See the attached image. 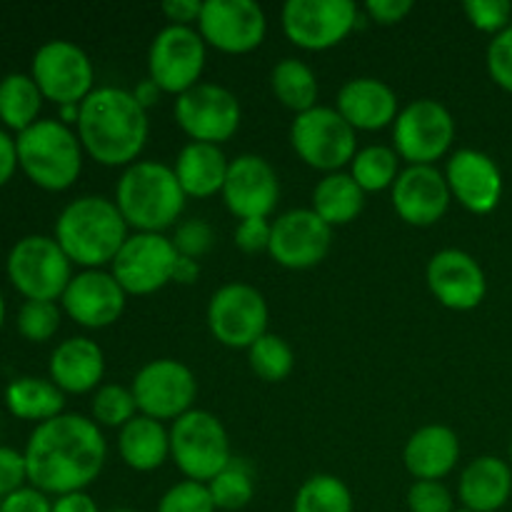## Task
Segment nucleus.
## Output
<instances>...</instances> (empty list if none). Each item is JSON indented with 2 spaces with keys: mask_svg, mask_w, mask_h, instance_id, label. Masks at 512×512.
<instances>
[{
  "mask_svg": "<svg viewBox=\"0 0 512 512\" xmlns=\"http://www.w3.org/2000/svg\"><path fill=\"white\" fill-rule=\"evenodd\" d=\"M28 483L45 495H68L88 488L103 470L108 443L95 420L63 413L35 425L25 443Z\"/></svg>",
  "mask_w": 512,
  "mask_h": 512,
  "instance_id": "1",
  "label": "nucleus"
},
{
  "mask_svg": "<svg viewBox=\"0 0 512 512\" xmlns=\"http://www.w3.org/2000/svg\"><path fill=\"white\" fill-rule=\"evenodd\" d=\"M43 100L33 75L8 73L5 78H0V123L8 130L23 133L40 120L38 115Z\"/></svg>",
  "mask_w": 512,
  "mask_h": 512,
  "instance_id": "32",
  "label": "nucleus"
},
{
  "mask_svg": "<svg viewBox=\"0 0 512 512\" xmlns=\"http://www.w3.org/2000/svg\"><path fill=\"white\" fill-rule=\"evenodd\" d=\"M5 273L25 300L55 303L73 280V263L55 238L25 235L10 248Z\"/></svg>",
  "mask_w": 512,
  "mask_h": 512,
  "instance_id": "6",
  "label": "nucleus"
},
{
  "mask_svg": "<svg viewBox=\"0 0 512 512\" xmlns=\"http://www.w3.org/2000/svg\"><path fill=\"white\" fill-rule=\"evenodd\" d=\"M268 30L263 8L255 0H205L198 33L223 53H248L258 48Z\"/></svg>",
  "mask_w": 512,
  "mask_h": 512,
  "instance_id": "18",
  "label": "nucleus"
},
{
  "mask_svg": "<svg viewBox=\"0 0 512 512\" xmlns=\"http://www.w3.org/2000/svg\"><path fill=\"white\" fill-rule=\"evenodd\" d=\"M30 75L45 100L55 105H80L93 93V60L73 40L55 38L40 45L30 63Z\"/></svg>",
  "mask_w": 512,
  "mask_h": 512,
  "instance_id": "9",
  "label": "nucleus"
},
{
  "mask_svg": "<svg viewBox=\"0 0 512 512\" xmlns=\"http://www.w3.org/2000/svg\"><path fill=\"white\" fill-rule=\"evenodd\" d=\"M175 120L198 143L220 145L240 125V103L225 85L198 83L178 95Z\"/></svg>",
  "mask_w": 512,
  "mask_h": 512,
  "instance_id": "15",
  "label": "nucleus"
},
{
  "mask_svg": "<svg viewBox=\"0 0 512 512\" xmlns=\"http://www.w3.org/2000/svg\"><path fill=\"white\" fill-rule=\"evenodd\" d=\"M138 403L130 388L123 385H103L93 395V420L105 428H123L125 423L135 418Z\"/></svg>",
  "mask_w": 512,
  "mask_h": 512,
  "instance_id": "38",
  "label": "nucleus"
},
{
  "mask_svg": "<svg viewBox=\"0 0 512 512\" xmlns=\"http://www.w3.org/2000/svg\"><path fill=\"white\" fill-rule=\"evenodd\" d=\"M395 153L410 165H433L455 140V120L440 100L418 98L393 123Z\"/></svg>",
  "mask_w": 512,
  "mask_h": 512,
  "instance_id": "10",
  "label": "nucleus"
},
{
  "mask_svg": "<svg viewBox=\"0 0 512 512\" xmlns=\"http://www.w3.org/2000/svg\"><path fill=\"white\" fill-rule=\"evenodd\" d=\"M3 323H5V298L3 293H0V330H3Z\"/></svg>",
  "mask_w": 512,
  "mask_h": 512,
  "instance_id": "55",
  "label": "nucleus"
},
{
  "mask_svg": "<svg viewBox=\"0 0 512 512\" xmlns=\"http://www.w3.org/2000/svg\"><path fill=\"white\" fill-rule=\"evenodd\" d=\"M445 180L453 198L475 215H488L503 198V173L483 150L460 148L450 155Z\"/></svg>",
  "mask_w": 512,
  "mask_h": 512,
  "instance_id": "20",
  "label": "nucleus"
},
{
  "mask_svg": "<svg viewBox=\"0 0 512 512\" xmlns=\"http://www.w3.org/2000/svg\"><path fill=\"white\" fill-rule=\"evenodd\" d=\"M55 240L70 263L100 270V265L113 263L128 240V223L115 200L103 195H83L60 210L55 220Z\"/></svg>",
  "mask_w": 512,
  "mask_h": 512,
  "instance_id": "3",
  "label": "nucleus"
},
{
  "mask_svg": "<svg viewBox=\"0 0 512 512\" xmlns=\"http://www.w3.org/2000/svg\"><path fill=\"white\" fill-rule=\"evenodd\" d=\"M228 168L230 160L225 158L220 145L198 143V140H190L188 145H183L173 165L180 188L193 198H210L218 190L223 193Z\"/></svg>",
  "mask_w": 512,
  "mask_h": 512,
  "instance_id": "28",
  "label": "nucleus"
},
{
  "mask_svg": "<svg viewBox=\"0 0 512 512\" xmlns=\"http://www.w3.org/2000/svg\"><path fill=\"white\" fill-rule=\"evenodd\" d=\"M148 133V110L138 103L133 90L103 85L80 103L78 138L98 163L133 165Z\"/></svg>",
  "mask_w": 512,
  "mask_h": 512,
  "instance_id": "2",
  "label": "nucleus"
},
{
  "mask_svg": "<svg viewBox=\"0 0 512 512\" xmlns=\"http://www.w3.org/2000/svg\"><path fill=\"white\" fill-rule=\"evenodd\" d=\"M118 453L128 468L138 473H150L160 468L170 455V430L160 420L148 415H135L120 428Z\"/></svg>",
  "mask_w": 512,
  "mask_h": 512,
  "instance_id": "29",
  "label": "nucleus"
},
{
  "mask_svg": "<svg viewBox=\"0 0 512 512\" xmlns=\"http://www.w3.org/2000/svg\"><path fill=\"white\" fill-rule=\"evenodd\" d=\"M210 333L228 348H250L268 333V303L248 283H228L208 303Z\"/></svg>",
  "mask_w": 512,
  "mask_h": 512,
  "instance_id": "13",
  "label": "nucleus"
},
{
  "mask_svg": "<svg viewBox=\"0 0 512 512\" xmlns=\"http://www.w3.org/2000/svg\"><path fill=\"white\" fill-rule=\"evenodd\" d=\"M48 373L63 393H90L103 380L105 355L95 340L83 338V335L68 338L50 353Z\"/></svg>",
  "mask_w": 512,
  "mask_h": 512,
  "instance_id": "25",
  "label": "nucleus"
},
{
  "mask_svg": "<svg viewBox=\"0 0 512 512\" xmlns=\"http://www.w3.org/2000/svg\"><path fill=\"white\" fill-rule=\"evenodd\" d=\"M0 512H53V503L38 488L25 485V488L15 490L13 495L0 500Z\"/></svg>",
  "mask_w": 512,
  "mask_h": 512,
  "instance_id": "47",
  "label": "nucleus"
},
{
  "mask_svg": "<svg viewBox=\"0 0 512 512\" xmlns=\"http://www.w3.org/2000/svg\"><path fill=\"white\" fill-rule=\"evenodd\" d=\"M293 512H353V493L338 475L318 473L300 485Z\"/></svg>",
  "mask_w": 512,
  "mask_h": 512,
  "instance_id": "34",
  "label": "nucleus"
},
{
  "mask_svg": "<svg viewBox=\"0 0 512 512\" xmlns=\"http://www.w3.org/2000/svg\"><path fill=\"white\" fill-rule=\"evenodd\" d=\"M28 483V465L20 450L0 445V500L13 495Z\"/></svg>",
  "mask_w": 512,
  "mask_h": 512,
  "instance_id": "45",
  "label": "nucleus"
},
{
  "mask_svg": "<svg viewBox=\"0 0 512 512\" xmlns=\"http://www.w3.org/2000/svg\"><path fill=\"white\" fill-rule=\"evenodd\" d=\"M398 158L395 148H388V145H365L355 153L353 163V178L355 183L363 190H385L393 188V183L398 180Z\"/></svg>",
  "mask_w": 512,
  "mask_h": 512,
  "instance_id": "35",
  "label": "nucleus"
},
{
  "mask_svg": "<svg viewBox=\"0 0 512 512\" xmlns=\"http://www.w3.org/2000/svg\"><path fill=\"white\" fill-rule=\"evenodd\" d=\"M450 188L445 173L435 165H408L393 183V205L410 225H433L450 205Z\"/></svg>",
  "mask_w": 512,
  "mask_h": 512,
  "instance_id": "23",
  "label": "nucleus"
},
{
  "mask_svg": "<svg viewBox=\"0 0 512 512\" xmlns=\"http://www.w3.org/2000/svg\"><path fill=\"white\" fill-rule=\"evenodd\" d=\"M53 512H100V508L85 490H80V493H68L55 498Z\"/></svg>",
  "mask_w": 512,
  "mask_h": 512,
  "instance_id": "51",
  "label": "nucleus"
},
{
  "mask_svg": "<svg viewBox=\"0 0 512 512\" xmlns=\"http://www.w3.org/2000/svg\"><path fill=\"white\" fill-rule=\"evenodd\" d=\"M425 275H428V285L435 298L450 310L478 308L488 293V280H485L483 268L465 250H438L430 258Z\"/></svg>",
  "mask_w": 512,
  "mask_h": 512,
  "instance_id": "21",
  "label": "nucleus"
},
{
  "mask_svg": "<svg viewBox=\"0 0 512 512\" xmlns=\"http://www.w3.org/2000/svg\"><path fill=\"white\" fill-rule=\"evenodd\" d=\"M18 333L30 343H45L60 328V308L48 300H25L18 310Z\"/></svg>",
  "mask_w": 512,
  "mask_h": 512,
  "instance_id": "39",
  "label": "nucleus"
},
{
  "mask_svg": "<svg viewBox=\"0 0 512 512\" xmlns=\"http://www.w3.org/2000/svg\"><path fill=\"white\" fill-rule=\"evenodd\" d=\"M185 190L170 165L158 160H135L120 175L115 205L125 223L138 233H163L185 210Z\"/></svg>",
  "mask_w": 512,
  "mask_h": 512,
  "instance_id": "4",
  "label": "nucleus"
},
{
  "mask_svg": "<svg viewBox=\"0 0 512 512\" xmlns=\"http://www.w3.org/2000/svg\"><path fill=\"white\" fill-rule=\"evenodd\" d=\"M455 512H470V510H465V508H463V510H455Z\"/></svg>",
  "mask_w": 512,
  "mask_h": 512,
  "instance_id": "58",
  "label": "nucleus"
},
{
  "mask_svg": "<svg viewBox=\"0 0 512 512\" xmlns=\"http://www.w3.org/2000/svg\"><path fill=\"white\" fill-rule=\"evenodd\" d=\"M465 15L483 33H503L512 25V3L508 0H465Z\"/></svg>",
  "mask_w": 512,
  "mask_h": 512,
  "instance_id": "41",
  "label": "nucleus"
},
{
  "mask_svg": "<svg viewBox=\"0 0 512 512\" xmlns=\"http://www.w3.org/2000/svg\"><path fill=\"white\" fill-rule=\"evenodd\" d=\"M198 275H200L198 260L183 258V255H178L173 280H178V283H183V285H190V283H195V280H198Z\"/></svg>",
  "mask_w": 512,
  "mask_h": 512,
  "instance_id": "52",
  "label": "nucleus"
},
{
  "mask_svg": "<svg viewBox=\"0 0 512 512\" xmlns=\"http://www.w3.org/2000/svg\"><path fill=\"white\" fill-rule=\"evenodd\" d=\"M213 498L205 483H195V480H183L175 483L173 488L165 490L160 498L158 510L155 512H215Z\"/></svg>",
  "mask_w": 512,
  "mask_h": 512,
  "instance_id": "40",
  "label": "nucleus"
},
{
  "mask_svg": "<svg viewBox=\"0 0 512 512\" xmlns=\"http://www.w3.org/2000/svg\"><path fill=\"white\" fill-rule=\"evenodd\" d=\"M133 95H135V98H138V103L143 105L145 110H148V105H153L155 100H158V95H160V88H158V85L153 83V80L148 78V80H143V83H140L138 88L133 90Z\"/></svg>",
  "mask_w": 512,
  "mask_h": 512,
  "instance_id": "53",
  "label": "nucleus"
},
{
  "mask_svg": "<svg viewBox=\"0 0 512 512\" xmlns=\"http://www.w3.org/2000/svg\"><path fill=\"white\" fill-rule=\"evenodd\" d=\"M18 145H15V138L8 133V130L0 128V188L10 183V178L18 170Z\"/></svg>",
  "mask_w": 512,
  "mask_h": 512,
  "instance_id": "50",
  "label": "nucleus"
},
{
  "mask_svg": "<svg viewBox=\"0 0 512 512\" xmlns=\"http://www.w3.org/2000/svg\"><path fill=\"white\" fill-rule=\"evenodd\" d=\"M270 85L280 103L288 105L295 113H305L318 105V78L303 60L283 58L280 63H275L273 73H270Z\"/></svg>",
  "mask_w": 512,
  "mask_h": 512,
  "instance_id": "33",
  "label": "nucleus"
},
{
  "mask_svg": "<svg viewBox=\"0 0 512 512\" xmlns=\"http://www.w3.org/2000/svg\"><path fill=\"white\" fill-rule=\"evenodd\" d=\"M510 460H512V440H510Z\"/></svg>",
  "mask_w": 512,
  "mask_h": 512,
  "instance_id": "57",
  "label": "nucleus"
},
{
  "mask_svg": "<svg viewBox=\"0 0 512 512\" xmlns=\"http://www.w3.org/2000/svg\"><path fill=\"white\" fill-rule=\"evenodd\" d=\"M170 455L185 478L205 485L215 475L223 473L233 460L230 458L228 430L220 423L218 415L195 408L173 420Z\"/></svg>",
  "mask_w": 512,
  "mask_h": 512,
  "instance_id": "7",
  "label": "nucleus"
},
{
  "mask_svg": "<svg viewBox=\"0 0 512 512\" xmlns=\"http://www.w3.org/2000/svg\"><path fill=\"white\" fill-rule=\"evenodd\" d=\"M205 0H165L163 13L173 20V25H190L200 20Z\"/></svg>",
  "mask_w": 512,
  "mask_h": 512,
  "instance_id": "49",
  "label": "nucleus"
},
{
  "mask_svg": "<svg viewBox=\"0 0 512 512\" xmlns=\"http://www.w3.org/2000/svg\"><path fill=\"white\" fill-rule=\"evenodd\" d=\"M460 440L448 425H425L405 443V468L415 480H443L458 465Z\"/></svg>",
  "mask_w": 512,
  "mask_h": 512,
  "instance_id": "26",
  "label": "nucleus"
},
{
  "mask_svg": "<svg viewBox=\"0 0 512 512\" xmlns=\"http://www.w3.org/2000/svg\"><path fill=\"white\" fill-rule=\"evenodd\" d=\"M205 40L193 25H165L148 50L150 80L165 93H185L200 83Z\"/></svg>",
  "mask_w": 512,
  "mask_h": 512,
  "instance_id": "12",
  "label": "nucleus"
},
{
  "mask_svg": "<svg viewBox=\"0 0 512 512\" xmlns=\"http://www.w3.org/2000/svg\"><path fill=\"white\" fill-rule=\"evenodd\" d=\"M338 113L355 130H380L398 118V95L385 80L353 78L338 90Z\"/></svg>",
  "mask_w": 512,
  "mask_h": 512,
  "instance_id": "24",
  "label": "nucleus"
},
{
  "mask_svg": "<svg viewBox=\"0 0 512 512\" xmlns=\"http://www.w3.org/2000/svg\"><path fill=\"white\" fill-rule=\"evenodd\" d=\"M18 165L30 183L60 193L78 180L83 170V143L78 133L58 118H40L18 133Z\"/></svg>",
  "mask_w": 512,
  "mask_h": 512,
  "instance_id": "5",
  "label": "nucleus"
},
{
  "mask_svg": "<svg viewBox=\"0 0 512 512\" xmlns=\"http://www.w3.org/2000/svg\"><path fill=\"white\" fill-rule=\"evenodd\" d=\"M210 498H213L218 510H243L255 495V478L253 470L245 460H230L223 473L215 475L208 483Z\"/></svg>",
  "mask_w": 512,
  "mask_h": 512,
  "instance_id": "36",
  "label": "nucleus"
},
{
  "mask_svg": "<svg viewBox=\"0 0 512 512\" xmlns=\"http://www.w3.org/2000/svg\"><path fill=\"white\" fill-rule=\"evenodd\" d=\"M290 143L310 168L338 173L345 163H353L358 153L355 128L338 113V108L315 105L295 115L290 125Z\"/></svg>",
  "mask_w": 512,
  "mask_h": 512,
  "instance_id": "8",
  "label": "nucleus"
},
{
  "mask_svg": "<svg viewBox=\"0 0 512 512\" xmlns=\"http://www.w3.org/2000/svg\"><path fill=\"white\" fill-rule=\"evenodd\" d=\"M358 25V8L350 0H288L283 30L298 48L325 50L338 45Z\"/></svg>",
  "mask_w": 512,
  "mask_h": 512,
  "instance_id": "16",
  "label": "nucleus"
},
{
  "mask_svg": "<svg viewBox=\"0 0 512 512\" xmlns=\"http://www.w3.org/2000/svg\"><path fill=\"white\" fill-rule=\"evenodd\" d=\"M410 512H455L453 493L440 480H415L408 490Z\"/></svg>",
  "mask_w": 512,
  "mask_h": 512,
  "instance_id": "42",
  "label": "nucleus"
},
{
  "mask_svg": "<svg viewBox=\"0 0 512 512\" xmlns=\"http://www.w3.org/2000/svg\"><path fill=\"white\" fill-rule=\"evenodd\" d=\"M365 10L375 23L393 25L400 23L413 10V0H368Z\"/></svg>",
  "mask_w": 512,
  "mask_h": 512,
  "instance_id": "48",
  "label": "nucleus"
},
{
  "mask_svg": "<svg viewBox=\"0 0 512 512\" xmlns=\"http://www.w3.org/2000/svg\"><path fill=\"white\" fill-rule=\"evenodd\" d=\"M248 363L258 378L268 380V383H280L293 373L295 355L293 348L285 343V338L265 333L248 348Z\"/></svg>",
  "mask_w": 512,
  "mask_h": 512,
  "instance_id": "37",
  "label": "nucleus"
},
{
  "mask_svg": "<svg viewBox=\"0 0 512 512\" xmlns=\"http://www.w3.org/2000/svg\"><path fill=\"white\" fill-rule=\"evenodd\" d=\"M178 250L163 233L128 235L120 253L115 255L113 278L130 295H150L173 280Z\"/></svg>",
  "mask_w": 512,
  "mask_h": 512,
  "instance_id": "14",
  "label": "nucleus"
},
{
  "mask_svg": "<svg viewBox=\"0 0 512 512\" xmlns=\"http://www.w3.org/2000/svg\"><path fill=\"white\" fill-rule=\"evenodd\" d=\"M5 408L13 418L30 420V423H45L58 415H63L65 393L53 380L23 375V378L10 380L5 388Z\"/></svg>",
  "mask_w": 512,
  "mask_h": 512,
  "instance_id": "30",
  "label": "nucleus"
},
{
  "mask_svg": "<svg viewBox=\"0 0 512 512\" xmlns=\"http://www.w3.org/2000/svg\"><path fill=\"white\" fill-rule=\"evenodd\" d=\"M460 503L470 512H498L512 495V470L505 460L483 455L465 465L458 483Z\"/></svg>",
  "mask_w": 512,
  "mask_h": 512,
  "instance_id": "27",
  "label": "nucleus"
},
{
  "mask_svg": "<svg viewBox=\"0 0 512 512\" xmlns=\"http://www.w3.org/2000/svg\"><path fill=\"white\" fill-rule=\"evenodd\" d=\"M365 205V190L350 173H328L313 190V210L333 228L358 218Z\"/></svg>",
  "mask_w": 512,
  "mask_h": 512,
  "instance_id": "31",
  "label": "nucleus"
},
{
  "mask_svg": "<svg viewBox=\"0 0 512 512\" xmlns=\"http://www.w3.org/2000/svg\"><path fill=\"white\" fill-rule=\"evenodd\" d=\"M330 243L333 228L313 208H293L273 223L268 253L285 268L305 270L328 255Z\"/></svg>",
  "mask_w": 512,
  "mask_h": 512,
  "instance_id": "17",
  "label": "nucleus"
},
{
  "mask_svg": "<svg viewBox=\"0 0 512 512\" xmlns=\"http://www.w3.org/2000/svg\"><path fill=\"white\" fill-rule=\"evenodd\" d=\"M488 73L500 88L512 93V25L490 40Z\"/></svg>",
  "mask_w": 512,
  "mask_h": 512,
  "instance_id": "44",
  "label": "nucleus"
},
{
  "mask_svg": "<svg viewBox=\"0 0 512 512\" xmlns=\"http://www.w3.org/2000/svg\"><path fill=\"white\" fill-rule=\"evenodd\" d=\"M110 512H138V510H130V508H118V510H110Z\"/></svg>",
  "mask_w": 512,
  "mask_h": 512,
  "instance_id": "56",
  "label": "nucleus"
},
{
  "mask_svg": "<svg viewBox=\"0 0 512 512\" xmlns=\"http://www.w3.org/2000/svg\"><path fill=\"white\" fill-rule=\"evenodd\" d=\"M125 295L128 293L113 278V273L83 270L73 275L60 303L68 318L83 328H108L123 315Z\"/></svg>",
  "mask_w": 512,
  "mask_h": 512,
  "instance_id": "22",
  "label": "nucleus"
},
{
  "mask_svg": "<svg viewBox=\"0 0 512 512\" xmlns=\"http://www.w3.org/2000/svg\"><path fill=\"white\" fill-rule=\"evenodd\" d=\"M270 233H273V223H268V218L240 220L235 228V245L245 253H260V250H268Z\"/></svg>",
  "mask_w": 512,
  "mask_h": 512,
  "instance_id": "46",
  "label": "nucleus"
},
{
  "mask_svg": "<svg viewBox=\"0 0 512 512\" xmlns=\"http://www.w3.org/2000/svg\"><path fill=\"white\" fill-rule=\"evenodd\" d=\"M170 240H173L178 255L198 260L200 255H205L213 248V228L205 220L190 218L175 228V235Z\"/></svg>",
  "mask_w": 512,
  "mask_h": 512,
  "instance_id": "43",
  "label": "nucleus"
},
{
  "mask_svg": "<svg viewBox=\"0 0 512 512\" xmlns=\"http://www.w3.org/2000/svg\"><path fill=\"white\" fill-rule=\"evenodd\" d=\"M78 115H80V105H60V123L78 125Z\"/></svg>",
  "mask_w": 512,
  "mask_h": 512,
  "instance_id": "54",
  "label": "nucleus"
},
{
  "mask_svg": "<svg viewBox=\"0 0 512 512\" xmlns=\"http://www.w3.org/2000/svg\"><path fill=\"white\" fill-rule=\"evenodd\" d=\"M278 195V173L263 155L245 153L230 160L223 200L235 218H268L278 205Z\"/></svg>",
  "mask_w": 512,
  "mask_h": 512,
  "instance_id": "19",
  "label": "nucleus"
},
{
  "mask_svg": "<svg viewBox=\"0 0 512 512\" xmlns=\"http://www.w3.org/2000/svg\"><path fill=\"white\" fill-rule=\"evenodd\" d=\"M130 390H133L140 415L163 423V420H178L180 415L193 410L198 380L193 370L180 360L158 358L145 363L135 373Z\"/></svg>",
  "mask_w": 512,
  "mask_h": 512,
  "instance_id": "11",
  "label": "nucleus"
}]
</instances>
